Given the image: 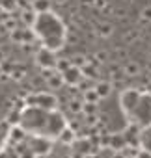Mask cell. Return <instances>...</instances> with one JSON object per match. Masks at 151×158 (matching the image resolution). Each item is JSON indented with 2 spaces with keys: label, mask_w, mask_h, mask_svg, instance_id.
I'll use <instances>...</instances> for the list:
<instances>
[{
  "label": "cell",
  "mask_w": 151,
  "mask_h": 158,
  "mask_svg": "<svg viewBox=\"0 0 151 158\" xmlns=\"http://www.w3.org/2000/svg\"><path fill=\"white\" fill-rule=\"evenodd\" d=\"M0 158H19L17 151H10V149H2L0 151Z\"/></svg>",
  "instance_id": "d6a6232c"
},
{
  "label": "cell",
  "mask_w": 151,
  "mask_h": 158,
  "mask_svg": "<svg viewBox=\"0 0 151 158\" xmlns=\"http://www.w3.org/2000/svg\"><path fill=\"white\" fill-rule=\"evenodd\" d=\"M114 19H125L127 17V10L125 8H112V13H110Z\"/></svg>",
  "instance_id": "f1b7e54d"
},
{
  "label": "cell",
  "mask_w": 151,
  "mask_h": 158,
  "mask_svg": "<svg viewBox=\"0 0 151 158\" xmlns=\"http://www.w3.org/2000/svg\"><path fill=\"white\" fill-rule=\"evenodd\" d=\"M138 147H140L142 151H145V152L151 154V127L142 128V130L138 132Z\"/></svg>",
  "instance_id": "7c38bea8"
},
{
  "label": "cell",
  "mask_w": 151,
  "mask_h": 158,
  "mask_svg": "<svg viewBox=\"0 0 151 158\" xmlns=\"http://www.w3.org/2000/svg\"><path fill=\"white\" fill-rule=\"evenodd\" d=\"M140 39V32L138 30H127L125 34H123V41L127 43V45H132V43H136Z\"/></svg>",
  "instance_id": "7402d4cb"
},
{
  "label": "cell",
  "mask_w": 151,
  "mask_h": 158,
  "mask_svg": "<svg viewBox=\"0 0 151 158\" xmlns=\"http://www.w3.org/2000/svg\"><path fill=\"white\" fill-rule=\"evenodd\" d=\"M77 43H79V35H77V34L73 35V32L67 30V32H65V45H77Z\"/></svg>",
  "instance_id": "f546056e"
},
{
  "label": "cell",
  "mask_w": 151,
  "mask_h": 158,
  "mask_svg": "<svg viewBox=\"0 0 151 158\" xmlns=\"http://www.w3.org/2000/svg\"><path fill=\"white\" fill-rule=\"evenodd\" d=\"M23 76H24V69H13L11 71V78H13V80H23Z\"/></svg>",
  "instance_id": "e575fe53"
},
{
  "label": "cell",
  "mask_w": 151,
  "mask_h": 158,
  "mask_svg": "<svg viewBox=\"0 0 151 158\" xmlns=\"http://www.w3.org/2000/svg\"><path fill=\"white\" fill-rule=\"evenodd\" d=\"M112 158H125V154H121V152H114Z\"/></svg>",
  "instance_id": "ab89813d"
},
{
  "label": "cell",
  "mask_w": 151,
  "mask_h": 158,
  "mask_svg": "<svg viewBox=\"0 0 151 158\" xmlns=\"http://www.w3.org/2000/svg\"><path fill=\"white\" fill-rule=\"evenodd\" d=\"M11 39H13V41H17L19 45H23V30H21V28H17L15 32H11Z\"/></svg>",
  "instance_id": "836d02e7"
},
{
  "label": "cell",
  "mask_w": 151,
  "mask_h": 158,
  "mask_svg": "<svg viewBox=\"0 0 151 158\" xmlns=\"http://www.w3.org/2000/svg\"><path fill=\"white\" fill-rule=\"evenodd\" d=\"M93 91L99 95V99H106V97H110V93L114 91V86H112V82L110 80H95V84H93Z\"/></svg>",
  "instance_id": "9c48e42d"
},
{
  "label": "cell",
  "mask_w": 151,
  "mask_h": 158,
  "mask_svg": "<svg viewBox=\"0 0 151 158\" xmlns=\"http://www.w3.org/2000/svg\"><path fill=\"white\" fill-rule=\"evenodd\" d=\"M108 6H110L108 0H93V8H95V10H99V11H105Z\"/></svg>",
  "instance_id": "1f68e13d"
},
{
  "label": "cell",
  "mask_w": 151,
  "mask_h": 158,
  "mask_svg": "<svg viewBox=\"0 0 151 158\" xmlns=\"http://www.w3.org/2000/svg\"><path fill=\"white\" fill-rule=\"evenodd\" d=\"M123 115L131 127H151V93L140 89H123L118 99Z\"/></svg>",
  "instance_id": "7a4b0ae2"
},
{
  "label": "cell",
  "mask_w": 151,
  "mask_h": 158,
  "mask_svg": "<svg viewBox=\"0 0 151 158\" xmlns=\"http://www.w3.org/2000/svg\"><path fill=\"white\" fill-rule=\"evenodd\" d=\"M92 88H93V84H92L90 78H82V80L79 82V86H77V89H80L82 93H84V91H88V89H92Z\"/></svg>",
  "instance_id": "83f0119b"
},
{
  "label": "cell",
  "mask_w": 151,
  "mask_h": 158,
  "mask_svg": "<svg viewBox=\"0 0 151 158\" xmlns=\"http://www.w3.org/2000/svg\"><path fill=\"white\" fill-rule=\"evenodd\" d=\"M125 158H136V156H125Z\"/></svg>",
  "instance_id": "bcb514c9"
},
{
  "label": "cell",
  "mask_w": 151,
  "mask_h": 158,
  "mask_svg": "<svg viewBox=\"0 0 151 158\" xmlns=\"http://www.w3.org/2000/svg\"><path fill=\"white\" fill-rule=\"evenodd\" d=\"M34 35L41 41L43 48L50 50V52H58L62 50V47L65 45V24L62 23V19L58 15L45 13V15H36V23L32 26Z\"/></svg>",
  "instance_id": "3957f363"
},
{
  "label": "cell",
  "mask_w": 151,
  "mask_h": 158,
  "mask_svg": "<svg viewBox=\"0 0 151 158\" xmlns=\"http://www.w3.org/2000/svg\"><path fill=\"white\" fill-rule=\"evenodd\" d=\"M0 11H2V0H0Z\"/></svg>",
  "instance_id": "ee69618b"
},
{
  "label": "cell",
  "mask_w": 151,
  "mask_h": 158,
  "mask_svg": "<svg viewBox=\"0 0 151 158\" xmlns=\"http://www.w3.org/2000/svg\"><path fill=\"white\" fill-rule=\"evenodd\" d=\"M2 26H4V28L10 32V34H11V32H15V30H17V21H15L11 15H8V17L2 21Z\"/></svg>",
  "instance_id": "cb8c5ba5"
},
{
  "label": "cell",
  "mask_w": 151,
  "mask_h": 158,
  "mask_svg": "<svg viewBox=\"0 0 151 158\" xmlns=\"http://www.w3.org/2000/svg\"><path fill=\"white\" fill-rule=\"evenodd\" d=\"M69 61H71V65H73V67L82 69V67L88 63V56H86V54H80V52H75V54L69 58Z\"/></svg>",
  "instance_id": "e0dca14e"
},
{
  "label": "cell",
  "mask_w": 151,
  "mask_h": 158,
  "mask_svg": "<svg viewBox=\"0 0 151 158\" xmlns=\"http://www.w3.org/2000/svg\"><path fill=\"white\" fill-rule=\"evenodd\" d=\"M49 147H50V141H47V139H41V138H30L28 139V149L32 154H47Z\"/></svg>",
  "instance_id": "ba28073f"
},
{
  "label": "cell",
  "mask_w": 151,
  "mask_h": 158,
  "mask_svg": "<svg viewBox=\"0 0 151 158\" xmlns=\"http://www.w3.org/2000/svg\"><path fill=\"white\" fill-rule=\"evenodd\" d=\"M67 108H69L73 114H82V101H79V99H71V101L67 102Z\"/></svg>",
  "instance_id": "603a6c76"
},
{
  "label": "cell",
  "mask_w": 151,
  "mask_h": 158,
  "mask_svg": "<svg viewBox=\"0 0 151 158\" xmlns=\"http://www.w3.org/2000/svg\"><path fill=\"white\" fill-rule=\"evenodd\" d=\"M99 101H101V99H99V95L93 91V88L82 93V102H84V104H97Z\"/></svg>",
  "instance_id": "d6986e66"
},
{
  "label": "cell",
  "mask_w": 151,
  "mask_h": 158,
  "mask_svg": "<svg viewBox=\"0 0 151 158\" xmlns=\"http://www.w3.org/2000/svg\"><path fill=\"white\" fill-rule=\"evenodd\" d=\"M15 4H17V8H21V11L30 10V0H15Z\"/></svg>",
  "instance_id": "d590c367"
},
{
  "label": "cell",
  "mask_w": 151,
  "mask_h": 158,
  "mask_svg": "<svg viewBox=\"0 0 151 158\" xmlns=\"http://www.w3.org/2000/svg\"><path fill=\"white\" fill-rule=\"evenodd\" d=\"M121 73L127 78H136V76L142 74V65L138 61H134V60H127L123 63V67H121Z\"/></svg>",
  "instance_id": "30bf717a"
},
{
  "label": "cell",
  "mask_w": 151,
  "mask_h": 158,
  "mask_svg": "<svg viewBox=\"0 0 151 158\" xmlns=\"http://www.w3.org/2000/svg\"><path fill=\"white\" fill-rule=\"evenodd\" d=\"M82 73L79 67H69L63 74H62V80H63V86H69V88H77L79 82L82 80Z\"/></svg>",
  "instance_id": "52a82bcc"
},
{
  "label": "cell",
  "mask_w": 151,
  "mask_h": 158,
  "mask_svg": "<svg viewBox=\"0 0 151 158\" xmlns=\"http://www.w3.org/2000/svg\"><path fill=\"white\" fill-rule=\"evenodd\" d=\"M58 139L62 141V143H65V145H73L75 141H77V134H75L69 127H65L62 132H60V136H58Z\"/></svg>",
  "instance_id": "2e32d148"
},
{
  "label": "cell",
  "mask_w": 151,
  "mask_h": 158,
  "mask_svg": "<svg viewBox=\"0 0 151 158\" xmlns=\"http://www.w3.org/2000/svg\"><path fill=\"white\" fill-rule=\"evenodd\" d=\"M30 10L36 15H45L52 11V2L50 0H30Z\"/></svg>",
  "instance_id": "8fae6325"
},
{
  "label": "cell",
  "mask_w": 151,
  "mask_h": 158,
  "mask_svg": "<svg viewBox=\"0 0 151 158\" xmlns=\"http://www.w3.org/2000/svg\"><path fill=\"white\" fill-rule=\"evenodd\" d=\"M21 21H23L28 28H32L34 23H36V13H34L32 10H24V11H21Z\"/></svg>",
  "instance_id": "ffe728a7"
},
{
  "label": "cell",
  "mask_w": 151,
  "mask_h": 158,
  "mask_svg": "<svg viewBox=\"0 0 151 158\" xmlns=\"http://www.w3.org/2000/svg\"><path fill=\"white\" fill-rule=\"evenodd\" d=\"M19 127L32 138L41 139H58L60 132L67 127L65 117L58 110H39V108H23L19 117Z\"/></svg>",
  "instance_id": "6da1fadb"
},
{
  "label": "cell",
  "mask_w": 151,
  "mask_h": 158,
  "mask_svg": "<svg viewBox=\"0 0 151 158\" xmlns=\"http://www.w3.org/2000/svg\"><path fill=\"white\" fill-rule=\"evenodd\" d=\"M56 60H58V56H56L54 52L43 48V47H41L39 50H36V54H34V61H36V65H37L41 71H54Z\"/></svg>",
  "instance_id": "5b68a950"
},
{
  "label": "cell",
  "mask_w": 151,
  "mask_h": 158,
  "mask_svg": "<svg viewBox=\"0 0 151 158\" xmlns=\"http://www.w3.org/2000/svg\"><path fill=\"white\" fill-rule=\"evenodd\" d=\"M69 67H73V65H71V61H69V58H63V56H62V58H58V60H56L54 71H56L58 74H63Z\"/></svg>",
  "instance_id": "ac0fdd59"
},
{
  "label": "cell",
  "mask_w": 151,
  "mask_h": 158,
  "mask_svg": "<svg viewBox=\"0 0 151 158\" xmlns=\"http://www.w3.org/2000/svg\"><path fill=\"white\" fill-rule=\"evenodd\" d=\"M17 8V4H15V0H2V11L6 13V15H10L13 10Z\"/></svg>",
  "instance_id": "4316f807"
},
{
  "label": "cell",
  "mask_w": 151,
  "mask_h": 158,
  "mask_svg": "<svg viewBox=\"0 0 151 158\" xmlns=\"http://www.w3.org/2000/svg\"><path fill=\"white\" fill-rule=\"evenodd\" d=\"M45 84H47V88L50 89V91H56V89H60L62 86H63V80H62V74H58L56 71L50 74V76H47L45 78Z\"/></svg>",
  "instance_id": "5bb4252c"
},
{
  "label": "cell",
  "mask_w": 151,
  "mask_h": 158,
  "mask_svg": "<svg viewBox=\"0 0 151 158\" xmlns=\"http://www.w3.org/2000/svg\"><path fill=\"white\" fill-rule=\"evenodd\" d=\"M112 56L116 58V60H119V61H127V58H129V52H127V48H121V47H116L114 50H112Z\"/></svg>",
  "instance_id": "484cf974"
},
{
  "label": "cell",
  "mask_w": 151,
  "mask_h": 158,
  "mask_svg": "<svg viewBox=\"0 0 151 158\" xmlns=\"http://www.w3.org/2000/svg\"><path fill=\"white\" fill-rule=\"evenodd\" d=\"M82 112L86 115H95L97 114V104H84L82 102Z\"/></svg>",
  "instance_id": "4dcf8cb0"
},
{
  "label": "cell",
  "mask_w": 151,
  "mask_h": 158,
  "mask_svg": "<svg viewBox=\"0 0 151 158\" xmlns=\"http://www.w3.org/2000/svg\"><path fill=\"white\" fill-rule=\"evenodd\" d=\"M149 61H151V48H149Z\"/></svg>",
  "instance_id": "f6af8a7d"
},
{
  "label": "cell",
  "mask_w": 151,
  "mask_h": 158,
  "mask_svg": "<svg viewBox=\"0 0 151 158\" xmlns=\"http://www.w3.org/2000/svg\"><path fill=\"white\" fill-rule=\"evenodd\" d=\"M123 2H125V4H132V2H134V0H123Z\"/></svg>",
  "instance_id": "b9f144b4"
},
{
  "label": "cell",
  "mask_w": 151,
  "mask_h": 158,
  "mask_svg": "<svg viewBox=\"0 0 151 158\" xmlns=\"http://www.w3.org/2000/svg\"><path fill=\"white\" fill-rule=\"evenodd\" d=\"M140 21L145 23V24L151 23V4H147V6H144V8L140 10Z\"/></svg>",
  "instance_id": "d4e9b609"
},
{
  "label": "cell",
  "mask_w": 151,
  "mask_h": 158,
  "mask_svg": "<svg viewBox=\"0 0 151 158\" xmlns=\"http://www.w3.org/2000/svg\"><path fill=\"white\" fill-rule=\"evenodd\" d=\"M105 138H106V143H103V145H106V147L112 149L114 152H123L125 149H129V147H127L125 134H106Z\"/></svg>",
  "instance_id": "8992f818"
},
{
  "label": "cell",
  "mask_w": 151,
  "mask_h": 158,
  "mask_svg": "<svg viewBox=\"0 0 151 158\" xmlns=\"http://www.w3.org/2000/svg\"><path fill=\"white\" fill-rule=\"evenodd\" d=\"M145 69H147V74H151V61L147 63V67H145Z\"/></svg>",
  "instance_id": "60d3db41"
},
{
  "label": "cell",
  "mask_w": 151,
  "mask_h": 158,
  "mask_svg": "<svg viewBox=\"0 0 151 158\" xmlns=\"http://www.w3.org/2000/svg\"><path fill=\"white\" fill-rule=\"evenodd\" d=\"M93 61H95L97 65H103V63L110 61V52H108V50H97V52L93 54Z\"/></svg>",
  "instance_id": "44dd1931"
},
{
  "label": "cell",
  "mask_w": 151,
  "mask_h": 158,
  "mask_svg": "<svg viewBox=\"0 0 151 158\" xmlns=\"http://www.w3.org/2000/svg\"><path fill=\"white\" fill-rule=\"evenodd\" d=\"M52 4H56V6H65L67 4V0H50Z\"/></svg>",
  "instance_id": "74e56055"
},
{
  "label": "cell",
  "mask_w": 151,
  "mask_h": 158,
  "mask_svg": "<svg viewBox=\"0 0 151 158\" xmlns=\"http://www.w3.org/2000/svg\"><path fill=\"white\" fill-rule=\"evenodd\" d=\"M71 19H73V24H77V26H82V23H84V19L80 15H77V13H73Z\"/></svg>",
  "instance_id": "8d00e7d4"
},
{
  "label": "cell",
  "mask_w": 151,
  "mask_h": 158,
  "mask_svg": "<svg viewBox=\"0 0 151 158\" xmlns=\"http://www.w3.org/2000/svg\"><path fill=\"white\" fill-rule=\"evenodd\" d=\"M80 4H84V6H93V0H80Z\"/></svg>",
  "instance_id": "f35d334b"
},
{
  "label": "cell",
  "mask_w": 151,
  "mask_h": 158,
  "mask_svg": "<svg viewBox=\"0 0 151 158\" xmlns=\"http://www.w3.org/2000/svg\"><path fill=\"white\" fill-rule=\"evenodd\" d=\"M2 74H4V73H2V63H0V78H2Z\"/></svg>",
  "instance_id": "7bdbcfd3"
},
{
  "label": "cell",
  "mask_w": 151,
  "mask_h": 158,
  "mask_svg": "<svg viewBox=\"0 0 151 158\" xmlns=\"http://www.w3.org/2000/svg\"><path fill=\"white\" fill-rule=\"evenodd\" d=\"M60 104L58 97L50 91H34L26 97V108H39V110H56Z\"/></svg>",
  "instance_id": "277c9868"
},
{
  "label": "cell",
  "mask_w": 151,
  "mask_h": 158,
  "mask_svg": "<svg viewBox=\"0 0 151 158\" xmlns=\"http://www.w3.org/2000/svg\"><path fill=\"white\" fill-rule=\"evenodd\" d=\"M93 34H97V37H101V39H106V37H110L114 34V24L108 23V21H103V23H99L95 26Z\"/></svg>",
  "instance_id": "4fadbf2b"
},
{
  "label": "cell",
  "mask_w": 151,
  "mask_h": 158,
  "mask_svg": "<svg viewBox=\"0 0 151 158\" xmlns=\"http://www.w3.org/2000/svg\"><path fill=\"white\" fill-rule=\"evenodd\" d=\"M10 130H11V127H10L6 121H0V151L6 149V145H8V139H10Z\"/></svg>",
  "instance_id": "9a60e30c"
}]
</instances>
